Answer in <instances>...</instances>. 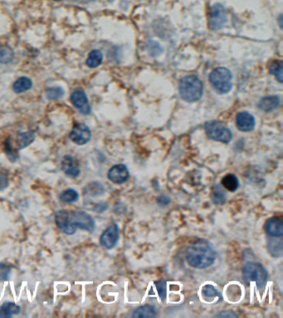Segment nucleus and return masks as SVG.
Listing matches in <instances>:
<instances>
[{"label":"nucleus","mask_w":283,"mask_h":318,"mask_svg":"<svg viewBox=\"0 0 283 318\" xmlns=\"http://www.w3.org/2000/svg\"><path fill=\"white\" fill-rule=\"evenodd\" d=\"M215 251L205 240H199L190 244L186 251V260L193 268L203 269L214 264Z\"/></svg>","instance_id":"nucleus-1"},{"label":"nucleus","mask_w":283,"mask_h":318,"mask_svg":"<svg viewBox=\"0 0 283 318\" xmlns=\"http://www.w3.org/2000/svg\"><path fill=\"white\" fill-rule=\"evenodd\" d=\"M204 92V85L200 79L194 75L183 77L179 81V93L187 102H196L200 100Z\"/></svg>","instance_id":"nucleus-2"},{"label":"nucleus","mask_w":283,"mask_h":318,"mask_svg":"<svg viewBox=\"0 0 283 318\" xmlns=\"http://www.w3.org/2000/svg\"><path fill=\"white\" fill-rule=\"evenodd\" d=\"M242 278L247 283H255L257 288H264L268 281V272L258 263L250 262L242 268Z\"/></svg>","instance_id":"nucleus-3"},{"label":"nucleus","mask_w":283,"mask_h":318,"mask_svg":"<svg viewBox=\"0 0 283 318\" xmlns=\"http://www.w3.org/2000/svg\"><path fill=\"white\" fill-rule=\"evenodd\" d=\"M209 79L213 87L219 94H226L231 90L233 86L232 74L229 69L225 67L216 68L212 71Z\"/></svg>","instance_id":"nucleus-4"},{"label":"nucleus","mask_w":283,"mask_h":318,"mask_svg":"<svg viewBox=\"0 0 283 318\" xmlns=\"http://www.w3.org/2000/svg\"><path fill=\"white\" fill-rule=\"evenodd\" d=\"M205 129L209 138L215 141L228 144L231 141L232 138H233L231 131L229 130L222 123L217 122V121L208 122L205 124Z\"/></svg>","instance_id":"nucleus-5"},{"label":"nucleus","mask_w":283,"mask_h":318,"mask_svg":"<svg viewBox=\"0 0 283 318\" xmlns=\"http://www.w3.org/2000/svg\"><path fill=\"white\" fill-rule=\"evenodd\" d=\"M227 13L224 5L216 4L212 6L209 14V25L212 30H218L225 26L227 22Z\"/></svg>","instance_id":"nucleus-6"},{"label":"nucleus","mask_w":283,"mask_h":318,"mask_svg":"<svg viewBox=\"0 0 283 318\" xmlns=\"http://www.w3.org/2000/svg\"><path fill=\"white\" fill-rule=\"evenodd\" d=\"M72 220H70L71 226L74 230L77 228L92 232L95 229V221L92 216L84 212H74L71 215Z\"/></svg>","instance_id":"nucleus-7"},{"label":"nucleus","mask_w":283,"mask_h":318,"mask_svg":"<svg viewBox=\"0 0 283 318\" xmlns=\"http://www.w3.org/2000/svg\"><path fill=\"white\" fill-rule=\"evenodd\" d=\"M92 133L89 128L83 124H77L70 133V139L78 145H84L91 140Z\"/></svg>","instance_id":"nucleus-8"},{"label":"nucleus","mask_w":283,"mask_h":318,"mask_svg":"<svg viewBox=\"0 0 283 318\" xmlns=\"http://www.w3.org/2000/svg\"><path fill=\"white\" fill-rule=\"evenodd\" d=\"M118 237H119V230L117 224H111L100 236V244L107 249H111L116 245Z\"/></svg>","instance_id":"nucleus-9"},{"label":"nucleus","mask_w":283,"mask_h":318,"mask_svg":"<svg viewBox=\"0 0 283 318\" xmlns=\"http://www.w3.org/2000/svg\"><path fill=\"white\" fill-rule=\"evenodd\" d=\"M128 168L124 164H116L110 169L107 177L110 181L116 184H122L126 183L129 178Z\"/></svg>","instance_id":"nucleus-10"},{"label":"nucleus","mask_w":283,"mask_h":318,"mask_svg":"<svg viewBox=\"0 0 283 318\" xmlns=\"http://www.w3.org/2000/svg\"><path fill=\"white\" fill-rule=\"evenodd\" d=\"M71 101H72V105H74L76 109L83 115H88L91 112V107L88 104L85 92L83 90L77 89L72 92V94L71 95Z\"/></svg>","instance_id":"nucleus-11"},{"label":"nucleus","mask_w":283,"mask_h":318,"mask_svg":"<svg viewBox=\"0 0 283 318\" xmlns=\"http://www.w3.org/2000/svg\"><path fill=\"white\" fill-rule=\"evenodd\" d=\"M236 125L240 131L250 132L254 129V117L249 112H239L236 116Z\"/></svg>","instance_id":"nucleus-12"},{"label":"nucleus","mask_w":283,"mask_h":318,"mask_svg":"<svg viewBox=\"0 0 283 318\" xmlns=\"http://www.w3.org/2000/svg\"><path fill=\"white\" fill-rule=\"evenodd\" d=\"M55 222L59 229L67 235H73L76 232L70 224V215L67 211L62 210L55 214Z\"/></svg>","instance_id":"nucleus-13"},{"label":"nucleus","mask_w":283,"mask_h":318,"mask_svg":"<svg viewBox=\"0 0 283 318\" xmlns=\"http://www.w3.org/2000/svg\"><path fill=\"white\" fill-rule=\"evenodd\" d=\"M264 230L271 237L281 238L283 236L282 220L278 217L268 219L264 225Z\"/></svg>","instance_id":"nucleus-14"},{"label":"nucleus","mask_w":283,"mask_h":318,"mask_svg":"<svg viewBox=\"0 0 283 318\" xmlns=\"http://www.w3.org/2000/svg\"><path fill=\"white\" fill-rule=\"evenodd\" d=\"M62 169L65 172L66 175L68 177H76L80 174V168L79 164L74 157L66 155L62 161Z\"/></svg>","instance_id":"nucleus-15"},{"label":"nucleus","mask_w":283,"mask_h":318,"mask_svg":"<svg viewBox=\"0 0 283 318\" xmlns=\"http://www.w3.org/2000/svg\"><path fill=\"white\" fill-rule=\"evenodd\" d=\"M280 105V100L277 96H266L260 100L259 106L261 110L271 112L277 109Z\"/></svg>","instance_id":"nucleus-16"},{"label":"nucleus","mask_w":283,"mask_h":318,"mask_svg":"<svg viewBox=\"0 0 283 318\" xmlns=\"http://www.w3.org/2000/svg\"><path fill=\"white\" fill-rule=\"evenodd\" d=\"M21 311V307L13 303H5L0 307V317L9 318L17 315Z\"/></svg>","instance_id":"nucleus-17"},{"label":"nucleus","mask_w":283,"mask_h":318,"mask_svg":"<svg viewBox=\"0 0 283 318\" xmlns=\"http://www.w3.org/2000/svg\"><path fill=\"white\" fill-rule=\"evenodd\" d=\"M221 184L229 192H234L239 187V181L235 175L227 174L223 177Z\"/></svg>","instance_id":"nucleus-18"},{"label":"nucleus","mask_w":283,"mask_h":318,"mask_svg":"<svg viewBox=\"0 0 283 318\" xmlns=\"http://www.w3.org/2000/svg\"><path fill=\"white\" fill-rule=\"evenodd\" d=\"M32 85H33V82L30 79L28 78V77H20V78L17 79L15 82L13 83V92L17 94H20V93L29 90L32 87Z\"/></svg>","instance_id":"nucleus-19"},{"label":"nucleus","mask_w":283,"mask_h":318,"mask_svg":"<svg viewBox=\"0 0 283 318\" xmlns=\"http://www.w3.org/2000/svg\"><path fill=\"white\" fill-rule=\"evenodd\" d=\"M156 311L155 307L150 305L140 306L134 312L133 317L135 318H152L156 316Z\"/></svg>","instance_id":"nucleus-20"},{"label":"nucleus","mask_w":283,"mask_h":318,"mask_svg":"<svg viewBox=\"0 0 283 318\" xmlns=\"http://www.w3.org/2000/svg\"><path fill=\"white\" fill-rule=\"evenodd\" d=\"M211 199L215 205H222L226 201V194L220 186H214L212 189Z\"/></svg>","instance_id":"nucleus-21"},{"label":"nucleus","mask_w":283,"mask_h":318,"mask_svg":"<svg viewBox=\"0 0 283 318\" xmlns=\"http://www.w3.org/2000/svg\"><path fill=\"white\" fill-rule=\"evenodd\" d=\"M103 59L102 52L99 50H92L87 57V65L91 68L97 67L103 62Z\"/></svg>","instance_id":"nucleus-22"},{"label":"nucleus","mask_w":283,"mask_h":318,"mask_svg":"<svg viewBox=\"0 0 283 318\" xmlns=\"http://www.w3.org/2000/svg\"><path fill=\"white\" fill-rule=\"evenodd\" d=\"M34 133H30V132H24V133H18L17 137V144L18 148H23L30 145L33 141H34Z\"/></svg>","instance_id":"nucleus-23"},{"label":"nucleus","mask_w":283,"mask_h":318,"mask_svg":"<svg viewBox=\"0 0 283 318\" xmlns=\"http://www.w3.org/2000/svg\"><path fill=\"white\" fill-rule=\"evenodd\" d=\"M269 253L274 257H281L282 255V241L281 240H272L268 242Z\"/></svg>","instance_id":"nucleus-24"},{"label":"nucleus","mask_w":283,"mask_h":318,"mask_svg":"<svg viewBox=\"0 0 283 318\" xmlns=\"http://www.w3.org/2000/svg\"><path fill=\"white\" fill-rule=\"evenodd\" d=\"M282 67L283 63L281 61H273L269 66L271 74L273 75L280 83L282 82L283 80Z\"/></svg>","instance_id":"nucleus-25"},{"label":"nucleus","mask_w":283,"mask_h":318,"mask_svg":"<svg viewBox=\"0 0 283 318\" xmlns=\"http://www.w3.org/2000/svg\"><path fill=\"white\" fill-rule=\"evenodd\" d=\"M14 57L13 49L8 46L0 47V63L11 62Z\"/></svg>","instance_id":"nucleus-26"},{"label":"nucleus","mask_w":283,"mask_h":318,"mask_svg":"<svg viewBox=\"0 0 283 318\" xmlns=\"http://www.w3.org/2000/svg\"><path fill=\"white\" fill-rule=\"evenodd\" d=\"M79 195L73 189H68L60 195V199L65 203H73L78 200Z\"/></svg>","instance_id":"nucleus-27"},{"label":"nucleus","mask_w":283,"mask_h":318,"mask_svg":"<svg viewBox=\"0 0 283 318\" xmlns=\"http://www.w3.org/2000/svg\"><path fill=\"white\" fill-rule=\"evenodd\" d=\"M202 294L205 299H215V298L222 299L220 292L211 284H207L203 288Z\"/></svg>","instance_id":"nucleus-28"},{"label":"nucleus","mask_w":283,"mask_h":318,"mask_svg":"<svg viewBox=\"0 0 283 318\" xmlns=\"http://www.w3.org/2000/svg\"><path fill=\"white\" fill-rule=\"evenodd\" d=\"M64 95V89L61 87H52L49 88L47 90V97L49 100H57L61 98Z\"/></svg>","instance_id":"nucleus-29"},{"label":"nucleus","mask_w":283,"mask_h":318,"mask_svg":"<svg viewBox=\"0 0 283 318\" xmlns=\"http://www.w3.org/2000/svg\"><path fill=\"white\" fill-rule=\"evenodd\" d=\"M10 272H11V268L9 266L4 263H0V282L9 280Z\"/></svg>","instance_id":"nucleus-30"},{"label":"nucleus","mask_w":283,"mask_h":318,"mask_svg":"<svg viewBox=\"0 0 283 318\" xmlns=\"http://www.w3.org/2000/svg\"><path fill=\"white\" fill-rule=\"evenodd\" d=\"M87 188H88V191H87L88 194L92 195V196H97V195L102 194L104 191L102 185L97 183L90 184L88 187H87Z\"/></svg>","instance_id":"nucleus-31"},{"label":"nucleus","mask_w":283,"mask_h":318,"mask_svg":"<svg viewBox=\"0 0 283 318\" xmlns=\"http://www.w3.org/2000/svg\"><path fill=\"white\" fill-rule=\"evenodd\" d=\"M157 292L162 301H165L166 298V283L165 281H159L155 283Z\"/></svg>","instance_id":"nucleus-32"},{"label":"nucleus","mask_w":283,"mask_h":318,"mask_svg":"<svg viewBox=\"0 0 283 318\" xmlns=\"http://www.w3.org/2000/svg\"><path fill=\"white\" fill-rule=\"evenodd\" d=\"M5 152H6L7 155L9 156V158L13 159L15 161L16 159V153H14V150H13V148H12L11 144H10V142L6 141L5 143Z\"/></svg>","instance_id":"nucleus-33"},{"label":"nucleus","mask_w":283,"mask_h":318,"mask_svg":"<svg viewBox=\"0 0 283 318\" xmlns=\"http://www.w3.org/2000/svg\"><path fill=\"white\" fill-rule=\"evenodd\" d=\"M157 202L160 206H167L170 203V198L169 196L162 195L157 198Z\"/></svg>","instance_id":"nucleus-34"},{"label":"nucleus","mask_w":283,"mask_h":318,"mask_svg":"<svg viewBox=\"0 0 283 318\" xmlns=\"http://www.w3.org/2000/svg\"><path fill=\"white\" fill-rule=\"evenodd\" d=\"M9 185V180L4 175H0V191L5 189Z\"/></svg>","instance_id":"nucleus-35"},{"label":"nucleus","mask_w":283,"mask_h":318,"mask_svg":"<svg viewBox=\"0 0 283 318\" xmlns=\"http://www.w3.org/2000/svg\"><path fill=\"white\" fill-rule=\"evenodd\" d=\"M229 313H225V312H222V313L218 314L216 315V316H224V317H237V314L233 313V312H229Z\"/></svg>","instance_id":"nucleus-36"},{"label":"nucleus","mask_w":283,"mask_h":318,"mask_svg":"<svg viewBox=\"0 0 283 318\" xmlns=\"http://www.w3.org/2000/svg\"><path fill=\"white\" fill-rule=\"evenodd\" d=\"M56 1H60V0H56Z\"/></svg>","instance_id":"nucleus-37"}]
</instances>
